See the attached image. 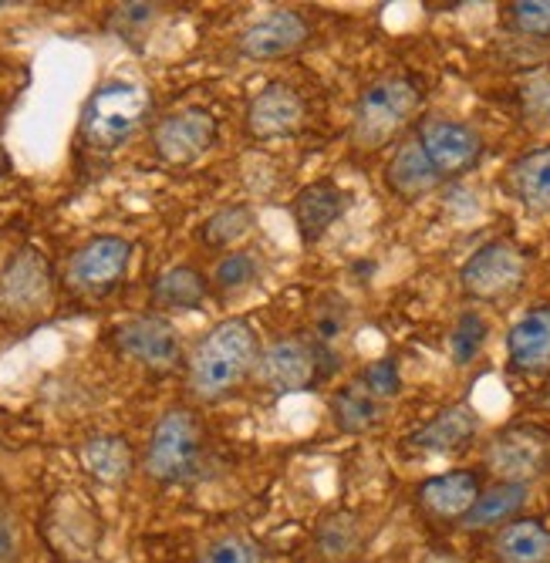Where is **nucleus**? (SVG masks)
I'll list each match as a JSON object with an SVG mask.
<instances>
[{
    "mask_svg": "<svg viewBox=\"0 0 550 563\" xmlns=\"http://www.w3.org/2000/svg\"><path fill=\"white\" fill-rule=\"evenodd\" d=\"M261 338L246 318H223L189 354V391L199 401H220L233 395L261 362Z\"/></svg>",
    "mask_w": 550,
    "mask_h": 563,
    "instance_id": "1",
    "label": "nucleus"
},
{
    "mask_svg": "<svg viewBox=\"0 0 550 563\" xmlns=\"http://www.w3.org/2000/svg\"><path fill=\"white\" fill-rule=\"evenodd\" d=\"M148 112H153V95H148L145 85L112 78L98 85L85 101L78 122L81 142L91 152H116L139 135Z\"/></svg>",
    "mask_w": 550,
    "mask_h": 563,
    "instance_id": "2",
    "label": "nucleus"
},
{
    "mask_svg": "<svg viewBox=\"0 0 550 563\" xmlns=\"http://www.w3.org/2000/svg\"><path fill=\"white\" fill-rule=\"evenodd\" d=\"M422 109V88L409 75H385L355 101L352 112V139L359 148H382L395 135H403L406 125L416 122Z\"/></svg>",
    "mask_w": 550,
    "mask_h": 563,
    "instance_id": "3",
    "label": "nucleus"
},
{
    "mask_svg": "<svg viewBox=\"0 0 550 563\" xmlns=\"http://www.w3.org/2000/svg\"><path fill=\"white\" fill-rule=\"evenodd\" d=\"M207 449V432L189 408L173 405L160 416V422L148 432L145 452H142V470L145 476L160 486H179L199 473Z\"/></svg>",
    "mask_w": 550,
    "mask_h": 563,
    "instance_id": "4",
    "label": "nucleus"
},
{
    "mask_svg": "<svg viewBox=\"0 0 550 563\" xmlns=\"http://www.w3.org/2000/svg\"><path fill=\"white\" fill-rule=\"evenodd\" d=\"M55 271L37 246H21L0 267V321L28 324L52 311Z\"/></svg>",
    "mask_w": 550,
    "mask_h": 563,
    "instance_id": "5",
    "label": "nucleus"
},
{
    "mask_svg": "<svg viewBox=\"0 0 550 563\" xmlns=\"http://www.w3.org/2000/svg\"><path fill=\"white\" fill-rule=\"evenodd\" d=\"M486 470L496 483L530 486L550 476V429L540 422H514L486 445Z\"/></svg>",
    "mask_w": 550,
    "mask_h": 563,
    "instance_id": "6",
    "label": "nucleus"
},
{
    "mask_svg": "<svg viewBox=\"0 0 550 563\" xmlns=\"http://www.w3.org/2000/svg\"><path fill=\"white\" fill-rule=\"evenodd\" d=\"M132 253L135 246L125 236L116 233H102L85 240L65 267V284L68 290H75L78 297H106L116 287H122V280L132 271Z\"/></svg>",
    "mask_w": 550,
    "mask_h": 563,
    "instance_id": "7",
    "label": "nucleus"
},
{
    "mask_svg": "<svg viewBox=\"0 0 550 563\" xmlns=\"http://www.w3.org/2000/svg\"><path fill=\"white\" fill-rule=\"evenodd\" d=\"M324 362H334V351H324L308 338H280L261 351V362H257L254 375L267 391L294 395V391L311 388L324 375H331V368Z\"/></svg>",
    "mask_w": 550,
    "mask_h": 563,
    "instance_id": "8",
    "label": "nucleus"
},
{
    "mask_svg": "<svg viewBox=\"0 0 550 563\" xmlns=\"http://www.w3.org/2000/svg\"><path fill=\"white\" fill-rule=\"evenodd\" d=\"M119 354L145 372L166 375L183 365V338L166 314H135L112 331Z\"/></svg>",
    "mask_w": 550,
    "mask_h": 563,
    "instance_id": "9",
    "label": "nucleus"
},
{
    "mask_svg": "<svg viewBox=\"0 0 550 563\" xmlns=\"http://www.w3.org/2000/svg\"><path fill=\"white\" fill-rule=\"evenodd\" d=\"M220 122L204 106H183L153 129V152L166 166H193L217 145Z\"/></svg>",
    "mask_w": 550,
    "mask_h": 563,
    "instance_id": "10",
    "label": "nucleus"
},
{
    "mask_svg": "<svg viewBox=\"0 0 550 563\" xmlns=\"http://www.w3.org/2000/svg\"><path fill=\"white\" fill-rule=\"evenodd\" d=\"M527 277V257L507 240L483 243L460 271V287L470 300H504L520 290Z\"/></svg>",
    "mask_w": 550,
    "mask_h": 563,
    "instance_id": "11",
    "label": "nucleus"
},
{
    "mask_svg": "<svg viewBox=\"0 0 550 563\" xmlns=\"http://www.w3.org/2000/svg\"><path fill=\"white\" fill-rule=\"evenodd\" d=\"M426 159L432 163V169L442 179H453L470 173L480 156H483V139L473 125L460 122V119H446V115H432L419 125L416 132Z\"/></svg>",
    "mask_w": 550,
    "mask_h": 563,
    "instance_id": "12",
    "label": "nucleus"
},
{
    "mask_svg": "<svg viewBox=\"0 0 550 563\" xmlns=\"http://www.w3.org/2000/svg\"><path fill=\"white\" fill-rule=\"evenodd\" d=\"M352 202H355V192L344 189L334 179H315L305 189H297V196L290 199V220L301 243L318 246L334 230V223L348 217Z\"/></svg>",
    "mask_w": 550,
    "mask_h": 563,
    "instance_id": "13",
    "label": "nucleus"
},
{
    "mask_svg": "<svg viewBox=\"0 0 550 563\" xmlns=\"http://www.w3.org/2000/svg\"><path fill=\"white\" fill-rule=\"evenodd\" d=\"M47 540H52L55 553L68 563H85L98 540H102V523L91 514V506L78 493H58L55 503L47 506Z\"/></svg>",
    "mask_w": 550,
    "mask_h": 563,
    "instance_id": "14",
    "label": "nucleus"
},
{
    "mask_svg": "<svg viewBox=\"0 0 550 563\" xmlns=\"http://www.w3.org/2000/svg\"><path fill=\"white\" fill-rule=\"evenodd\" d=\"M305 119H308V109H305V98L297 95V88H290L284 81H271L250 98L243 125H246L250 139L274 142V139L297 135L305 125Z\"/></svg>",
    "mask_w": 550,
    "mask_h": 563,
    "instance_id": "15",
    "label": "nucleus"
},
{
    "mask_svg": "<svg viewBox=\"0 0 550 563\" xmlns=\"http://www.w3.org/2000/svg\"><path fill=\"white\" fill-rule=\"evenodd\" d=\"M308 37H311L308 21L297 11L280 8L250 24L237 37V51L246 62H274V58H287L294 51H301Z\"/></svg>",
    "mask_w": 550,
    "mask_h": 563,
    "instance_id": "16",
    "label": "nucleus"
},
{
    "mask_svg": "<svg viewBox=\"0 0 550 563\" xmlns=\"http://www.w3.org/2000/svg\"><path fill=\"white\" fill-rule=\"evenodd\" d=\"M480 493H483V486H480L476 473L453 470V473L426 479L416 489V499H419V509L426 517H432L439 523H463V517L473 509Z\"/></svg>",
    "mask_w": 550,
    "mask_h": 563,
    "instance_id": "17",
    "label": "nucleus"
},
{
    "mask_svg": "<svg viewBox=\"0 0 550 563\" xmlns=\"http://www.w3.org/2000/svg\"><path fill=\"white\" fill-rule=\"evenodd\" d=\"M78 466L102 486H122L135 473V449L119 432H95L78 445Z\"/></svg>",
    "mask_w": 550,
    "mask_h": 563,
    "instance_id": "18",
    "label": "nucleus"
},
{
    "mask_svg": "<svg viewBox=\"0 0 550 563\" xmlns=\"http://www.w3.org/2000/svg\"><path fill=\"white\" fill-rule=\"evenodd\" d=\"M480 432V416L470 405H449L442 412H436L426 426L413 429L406 435V445L416 452H457L463 445H470V439Z\"/></svg>",
    "mask_w": 550,
    "mask_h": 563,
    "instance_id": "19",
    "label": "nucleus"
},
{
    "mask_svg": "<svg viewBox=\"0 0 550 563\" xmlns=\"http://www.w3.org/2000/svg\"><path fill=\"white\" fill-rule=\"evenodd\" d=\"M510 365L524 375L550 372V307H530V311L507 334Z\"/></svg>",
    "mask_w": 550,
    "mask_h": 563,
    "instance_id": "20",
    "label": "nucleus"
},
{
    "mask_svg": "<svg viewBox=\"0 0 550 563\" xmlns=\"http://www.w3.org/2000/svg\"><path fill=\"white\" fill-rule=\"evenodd\" d=\"M439 183H442V176L426 159L419 139H406L403 145L392 152V159L385 163V186H388V192L398 196V199H406V202L429 196Z\"/></svg>",
    "mask_w": 550,
    "mask_h": 563,
    "instance_id": "21",
    "label": "nucleus"
},
{
    "mask_svg": "<svg viewBox=\"0 0 550 563\" xmlns=\"http://www.w3.org/2000/svg\"><path fill=\"white\" fill-rule=\"evenodd\" d=\"M328 412L338 432L344 435H365L382 426L385 419V401H378L362 382L341 385L328 398Z\"/></svg>",
    "mask_w": 550,
    "mask_h": 563,
    "instance_id": "22",
    "label": "nucleus"
},
{
    "mask_svg": "<svg viewBox=\"0 0 550 563\" xmlns=\"http://www.w3.org/2000/svg\"><path fill=\"white\" fill-rule=\"evenodd\" d=\"M210 297V277L204 271H196L193 264H176L166 267L156 280H153V303L160 311H196L204 307V300Z\"/></svg>",
    "mask_w": 550,
    "mask_h": 563,
    "instance_id": "23",
    "label": "nucleus"
},
{
    "mask_svg": "<svg viewBox=\"0 0 550 563\" xmlns=\"http://www.w3.org/2000/svg\"><path fill=\"white\" fill-rule=\"evenodd\" d=\"M496 563H550V530L540 520H514L493 537Z\"/></svg>",
    "mask_w": 550,
    "mask_h": 563,
    "instance_id": "24",
    "label": "nucleus"
},
{
    "mask_svg": "<svg viewBox=\"0 0 550 563\" xmlns=\"http://www.w3.org/2000/svg\"><path fill=\"white\" fill-rule=\"evenodd\" d=\"M527 506V486L517 483H493L480 493L473 509L463 517V530H493L517 520V514Z\"/></svg>",
    "mask_w": 550,
    "mask_h": 563,
    "instance_id": "25",
    "label": "nucleus"
},
{
    "mask_svg": "<svg viewBox=\"0 0 550 563\" xmlns=\"http://www.w3.org/2000/svg\"><path fill=\"white\" fill-rule=\"evenodd\" d=\"M510 189L534 213H550V145H540L510 166Z\"/></svg>",
    "mask_w": 550,
    "mask_h": 563,
    "instance_id": "26",
    "label": "nucleus"
},
{
    "mask_svg": "<svg viewBox=\"0 0 550 563\" xmlns=\"http://www.w3.org/2000/svg\"><path fill=\"white\" fill-rule=\"evenodd\" d=\"M362 547V520L352 509H334L315 530V553L324 563H344L352 560Z\"/></svg>",
    "mask_w": 550,
    "mask_h": 563,
    "instance_id": "27",
    "label": "nucleus"
},
{
    "mask_svg": "<svg viewBox=\"0 0 550 563\" xmlns=\"http://www.w3.org/2000/svg\"><path fill=\"white\" fill-rule=\"evenodd\" d=\"M257 217L254 210L246 207V202H230V207H220L217 213H210L204 223H199V243L210 246V250H233L240 240L250 236V230H254Z\"/></svg>",
    "mask_w": 550,
    "mask_h": 563,
    "instance_id": "28",
    "label": "nucleus"
},
{
    "mask_svg": "<svg viewBox=\"0 0 550 563\" xmlns=\"http://www.w3.org/2000/svg\"><path fill=\"white\" fill-rule=\"evenodd\" d=\"M261 280V261L250 250H230L217 261L213 274H210V290L223 300L246 294Z\"/></svg>",
    "mask_w": 550,
    "mask_h": 563,
    "instance_id": "29",
    "label": "nucleus"
},
{
    "mask_svg": "<svg viewBox=\"0 0 550 563\" xmlns=\"http://www.w3.org/2000/svg\"><path fill=\"white\" fill-rule=\"evenodd\" d=\"M348 328H352V307H348L341 297H324L311 314L308 341H315L324 351H334L344 341Z\"/></svg>",
    "mask_w": 550,
    "mask_h": 563,
    "instance_id": "30",
    "label": "nucleus"
},
{
    "mask_svg": "<svg viewBox=\"0 0 550 563\" xmlns=\"http://www.w3.org/2000/svg\"><path fill=\"white\" fill-rule=\"evenodd\" d=\"M196 563H264V550L246 533H220L199 547Z\"/></svg>",
    "mask_w": 550,
    "mask_h": 563,
    "instance_id": "31",
    "label": "nucleus"
},
{
    "mask_svg": "<svg viewBox=\"0 0 550 563\" xmlns=\"http://www.w3.org/2000/svg\"><path fill=\"white\" fill-rule=\"evenodd\" d=\"M486 338H490V324L483 314H476V311L460 314L453 334H449V357H453V365L457 368L473 365L483 351V344H486Z\"/></svg>",
    "mask_w": 550,
    "mask_h": 563,
    "instance_id": "32",
    "label": "nucleus"
},
{
    "mask_svg": "<svg viewBox=\"0 0 550 563\" xmlns=\"http://www.w3.org/2000/svg\"><path fill=\"white\" fill-rule=\"evenodd\" d=\"M160 21V4H145V0H132V4H116L109 11V31L119 41L139 44L153 24Z\"/></svg>",
    "mask_w": 550,
    "mask_h": 563,
    "instance_id": "33",
    "label": "nucleus"
},
{
    "mask_svg": "<svg viewBox=\"0 0 550 563\" xmlns=\"http://www.w3.org/2000/svg\"><path fill=\"white\" fill-rule=\"evenodd\" d=\"M359 382L378 398V401H388L395 398L398 391H403V368H398L395 357H378V362L365 365Z\"/></svg>",
    "mask_w": 550,
    "mask_h": 563,
    "instance_id": "34",
    "label": "nucleus"
},
{
    "mask_svg": "<svg viewBox=\"0 0 550 563\" xmlns=\"http://www.w3.org/2000/svg\"><path fill=\"white\" fill-rule=\"evenodd\" d=\"M507 18L527 37H550V0H517L507 8Z\"/></svg>",
    "mask_w": 550,
    "mask_h": 563,
    "instance_id": "35",
    "label": "nucleus"
},
{
    "mask_svg": "<svg viewBox=\"0 0 550 563\" xmlns=\"http://www.w3.org/2000/svg\"><path fill=\"white\" fill-rule=\"evenodd\" d=\"M0 563H21V533L8 509H0Z\"/></svg>",
    "mask_w": 550,
    "mask_h": 563,
    "instance_id": "36",
    "label": "nucleus"
},
{
    "mask_svg": "<svg viewBox=\"0 0 550 563\" xmlns=\"http://www.w3.org/2000/svg\"><path fill=\"white\" fill-rule=\"evenodd\" d=\"M422 563H466V560H460L457 553H446V550H432L422 556Z\"/></svg>",
    "mask_w": 550,
    "mask_h": 563,
    "instance_id": "37",
    "label": "nucleus"
},
{
    "mask_svg": "<svg viewBox=\"0 0 550 563\" xmlns=\"http://www.w3.org/2000/svg\"><path fill=\"white\" fill-rule=\"evenodd\" d=\"M8 8H11V4H4V0H0V11H8Z\"/></svg>",
    "mask_w": 550,
    "mask_h": 563,
    "instance_id": "38",
    "label": "nucleus"
}]
</instances>
